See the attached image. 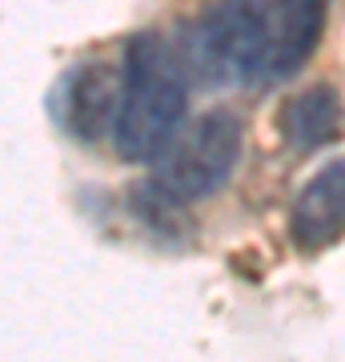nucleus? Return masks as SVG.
<instances>
[{
  "label": "nucleus",
  "instance_id": "nucleus-1",
  "mask_svg": "<svg viewBox=\"0 0 345 362\" xmlns=\"http://www.w3.org/2000/svg\"><path fill=\"white\" fill-rule=\"evenodd\" d=\"M325 16L329 0H213L177 45L181 69L209 85H277L313 57Z\"/></svg>",
  "mask_w": 345,
  "mask_h": 362
},
{
  "label": "nucleus",
  "instance_id": "nucleus-3",
  "mask_svg": "<svg viewBox=\"0 0 345 362\" xmlns=\"http://www.w3.org/2000/svg\"><path fill=\"white\" fill-rule=\"evenodd\" d=\"M237 157H241V121L233 113H209L161 149L149 189L161 194L169 206L201 202L229 181Z\"/></svg>",
  "mask_w": 345,
  "mask_h": 362
},
{
  "label": "nucleus",
  "instance_id": "nucleus-2",
  "mask_svg": "<svg viewBox=\"0 0 345 362\" xmlns=\"http://www.w3.org/2000/svg\"><path fill=\"white\" fill-rule=\"evenodd\" d=\"M181 57L157 33H145L125 52V93L116 113V153L125 161H157L181 133L189 89L181 77Z\"/></svg>",
  "mask_w": 345,
  "mask_h": 362
},
{
  "label": "nucleus",
  "instance_id": "nucleus-4",
  "mask_svg": "<svg viewBox=\"0 0 345 362\" xmlns=\"http://www.w3.org/2000/svg\"><path fill=\"white\" fill-rule=\"evenodd\" d=\"M121 93H125V77H116L109 65L89 61L77 73H68L64 81V129L80 137L85 145L104 141L116 129V113H121Z\"/></svg>",
  "mask_w": 345,
  "mask_h": 362
},
{
  "label": "nucleus",
  "instance_id": "nucleus-6",
  "mask_svg": "<svg viewBox=\"0 0 345 362\" xmlns=\"http://www.w3.org/2000/svg\"><path fill=\"white\" fill-rule=\"evenodd\" d=\"M282 141L293 153H317L325 145L341 141L345 133V105L341 93L329 85H313V89L289 97L282 109Z\"/></svg>",
  "mask_w": 345,
  "mask_h": 362
},
{
  "label": "nucleus",
  "instance_id": "nucleus-5",
  "mask_svg": "<svg viewBox=\"0 0 345 362\" xmlns=\"http://www.w3.org/2000/svg\"><path fill=\"white\" fill-rule=\"evenodd\" d=\"M289 233L301 254H321L345 238V157L313 173V181L297 194Z\"/></svg>",
  "mask_w": 345,
  "mask_h": 362
}]
</instances>
